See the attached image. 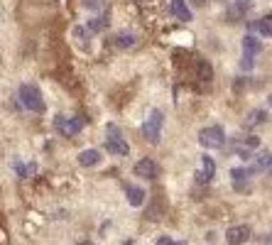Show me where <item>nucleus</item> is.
<instances>
[{"label":"nucleus","instance_id":"423d86ee","mask_svg":"<svg viewBox=\"0 0 272 245\" xmlns=\"http://www.w3.org/2000/svg\"><path fill=\"white\" fill-rule=\"evenodd\" d=\"M133 174H135V177H140V179H148V181H155V179L162 174V169H159V165L152 159V157H142L140 162H135Z\"/></svg>","mask_w":272,"mask_h":245},{"label":"nucleus","instance_id":"c756f323","mask_svg":"<svg viewBox=\"0 0 272 245\" xmlns=\"http://www.w3.org/2000/svg\"><path fill=\"white\" fill-rule=\"evenodd\" d=\"M267 100H270V106H272V93H270V98H267Z\"/></svg>","mask_w":272,"mask_h":245},{"label":"nucleus","instance_id":"7c9ffc66","mask_svg":"<svg viewBox=\"0 0 272 245\" xmlns=\"http://www.w3.org/2000/svg\"><path fill=\"white\" fill-rule=\"evenodd\" d=\"M270 174H272V172H270Z\"/></svg>","mask_w":272,"mask_h":245},{"label":"nucleus","instance_id":"4be33fe9","mask_svg":"<svg viewBox=\"0 0 272 245\" xmlns=\"http://www.w3.org/2000/svg\"><path fill=\"white\" fill-rule=\"evenodd\" d=\"M253 174H255L253 167H233L231 169V179H233V181H250Z\"/></svg>","mask_w":272,"mask_h":245},{"label":"nucleus","instance_id":"0eeeda50","mask_svg":"<svg viewBox=\"0 0 272 245\" xmlns=\"http://www.w3.org/2000/svg\"><path fill=\"white\" fill-rule=\"evenodd\" d=\"M103 150H106L108 155H113V157H128L130 155V145H128V140H125L123 135H108L106 142H103Z\"/></svg>","mask_w":272,"mask_h":245},{"label":"nucleus","instance_id":"2eb2a0df","mask_svg":"<svg viewBox=\"0 0 272 245\" xmlns=\"http://www.w3.org/2000/svg\"><path fill=\"white\" fill-rule=\"evenodd\" d=\"M240 47H243V52L245 54H260L262 52V39L258 37V34H253V32H248L243 39H240Z\"/></svg>","mask_w":272,"mask_h":245},{"label":"nucleus","instance_id":"5701e85b","mask_svg":"<svg viewBox=\"0 0 272 245\" xmlns=\"http://www.w3.org/2000/svg\"><path fill=\"white\" fill-rule=\"evenodd\" d=\"M253 69H255V54H245V52H243V56H240V71L248 74Z\"/></svg>","mask_w":272,"mask_h":245},{"label":"nucleus","instance_id":"ddd939ff","mask_svg":"<svg viewBox=\"0 0 272 245\" xmlns=\"http://www.w3.org/2000/svg\"><path fill=\"white\" fill-rule=\"evenodd\" d=\"M101 150H93V147H89V150H81L79 152V165L81 167H98L101 165Z\"/></svg>","mask_w":272,"mask_h":245},{"label":"nucleus","instance_id":"9d476101","mask_svg":"<svg viewBox=\"0 0 272 245\" xmlns=\"http://www.w3.org/2000/svg\"><path fill=\"white\" fill-rule=\"evenodd\" d=\"M170 12L179 20V23H192V8L186 0H172L170 3Z\"/></svg>","mask_w":272,"mask_h":245},{"label":"nucleus","instance_id":"a211bd4d","mask_svg":"<svg viewBox=\"0 0 272 245\" xmlns=\"http://www.w3.org/2000/svg\"><path fill=\"white\" fill-rule=\"evenodd\" d=\"M108 15H96V17H91L89 23H86V27H89V32L91 34H101L106 27H108Z\"/></svg>","mask_w":272,"mask_h":245},{"label":"nucleus","instance_id":"f03ea898","mask_svg":"<svg viewBox=\"0 0 272 245\" xmlns=\"http://www.w3.org/2000/svg\"><path fill=\"white\" fill-rule=\"evenodd\" d=\"M162 128H164V113L159 111V108H152V111L148 113L145 122H142V137L148 140L150 145H159Z\"/></svg>","mask_w":272,"mask_h":245},{"label":"nucleus","instance_id":"f8f14e48","mask_svg":"<svg viewBox=\"0 0 272 245\" xmlns=\"http://www.w3.org/2000/svg\"><path fill=\"white\" fill-rule=\"evenodd\" d=\"M125 196H128V203L135 206V209H140V206L145 203V199H148L145 189H142V187H135V184H128V187H125Z\"/></svg>","mask_w":272,"mask_h":245},{"label":"nucleus","instance_id":"c85d7f7f","mask_svg":"<svg viewBox=\"0 0 272 245\" xmlns=\"http://www.w3.org/2000/svg\"><path fill=\"white\" fill-rule=\"evenodd\" d=\"M267 243H270V245H272V233H270V238H267Z\"/></svg>","mask_w":272,"mask_h":245},{"label":"nucleus","instance_id":"412c9836","mask_svg":"<svg viewBox=\"0 0 272 245\" xmlns=\"http://www.w3.org/2000/svg\"><path fill=\"white\" fill-rule=\"evenodd\" d=\"M211 76H214V67H211L206 59H196V78L211 81Z\"/></svg>","mask_w":272,"mask_h":245},{"label":"nucleus","instance_id":"aec40b11","mask_svg":"<svg viewBox=\"0 0 272 245\" xmlns=\"http://www.w3.org/2000/svg\"><path fill=\"white\" fill-rule=\"evenodd\" d=\"M12 169H15V174H17L20 179H27L37 172V165H34V162L25 165V162H20V159H15V162H12Z\"/></svg>","mask_w":272,"mask_h":245},{"label":"nucleus","instance_id":"f3484780","mask_svg":"<svg viewBox=\"0 0 272 245\" xmlns=\"http://www.w3.org/2000/svg\"><path fill=\"white\" fill-rule=\"evenodd\" d=\"M74 39H76V45L81 47V49H83V52H89L91 49V32H89V27H74Z\"/></svg>","mask_w":272,"mask_h":245},{"label":"nucleus","instance_id":"6e6552de","mask_svg":"<svg viewBox=\"0 0 272 245\" xmlns=\"http://www.w3.org/2000/svg\"><path fill=\"white\" fill-rule=\"evenodd\" d=\"M250 235H253V231H250V226H245V223L231 226L226 231V243L228 245H245L250 240Z\"/></svg>","mask_w":272,"mask_h":245},{"label":"nucleus","instance_id":"dca6fc26","mask_svg":"<svg viewBox=\"0 0 272 245\" xmlns=\"http://www.w3.org/2000/svg\"><path fill=\"white\" fill-rule=\"evenodd\" d=\"M250 30H255L260 37H272V15H262L258 20H253Z\"/></svg>","mask_w":272,"mask_h":245},{"label":"nucleus","instance_id":"a878e982","mask_svg":"<svg viewBox=\"0 0 272 245\" xmlns=\"http://www.w3.org/2000/svg\"><path fill=\"white\" fill-rule=\"evenodd\" d=\"M233 189H236V191H248L250 181H233Z\"/></svg>","mask_w":272,"mask_h":245},{"label":"nucleus","instance_id":"cd10ccee","mask_svg":"<svg viewBox=\"0 0 272 245\" xmlns=\"http://www.w3.org/2000/svg\"><path fill=\"white\" fill-rule=\"evenodd\" d=\"M79 245H93V243H91V240H81Z\"/></svg>","mask_w":272,"mask_h":245},{"label":"nucleus","instance_id":"6ab92c4d","mask_svg":"<svg viewBox=\"0 0 272 245\" xmlns=\"http://www.w3.org/2000/svg\"><path fill=\"white\" fill-rule=\"evenodd\" d=\"M113 47H118V49H133V47H135V34L118 32L113 37Z\"/></svg>","mask_w":272,"mask_h":245},{"label":"nucleus","instance_id":"bb28decb","mask_svg":"<svg viewBox=\"0 0 272 245\" xmlns=\"http://www.w3.org/2000/svg\"><path fill=\"white\" fill-rule=\"evenodd\" d=\"M189 3H192L194 8H204V5L208 3V0H189Z\"/></svg>","mask_w":272,"mask_h":245},{"label":"nucleus","instance_id":"393cba45","mask_svg":"<svg viewBox=\"0 0 272 245\" xmlns=\"http://www.w3.org/2000/svg\"><path fill=\"white\" fill-rule=\"evenodd\" d=\"M155 245H177V243L172 240V235H159L157 243H155Z\"/></svg>","mask_w":272,"mask_h":245},{"label":"nucleus","instance_id":"39448f33","mask_svg":"<svg viewBox=\"0 0 272 245\" xmlns=\"http://www.w3.org/2000/svg\"><path fill=\"white\" fill-rule=\"evenodd\" d=\"M54 128H57V133L61 135V137H76V135H81V130H83V118H79V115H71V118L57 115V118H54Z\"/></svg>","mask_w":272,"mask_h":245},{"label":"nucleus","instance_id":"b1692460","mask_svg":"<svg viewBox=\"0 0 272 245\" xmlns=\"http://www.w3.org/2000/svg\"><path fill=\"white\" fill-rule=\"evenodd\" d=\"M83 8L91 12H98L106 8V0H83Z\"/></svg>","mask_w":272,"mask_h":245},{"label":"nucleus","instance_id":"20e7f679","mask_svg":"<svg viewBox=\"0 0 272 245\" xmlns=\"http://www.w3.org/2000/svg\"><path fill=\"white\" fill-rule=\"evenodd\" d=\"M199 145L204 150H223L226 147V133L221 125H208L199 130Z\"/></svg>","mask_w":272,"mask_h":245},{"label":"nucleus","instance_id":"9b49d317","mask_svg":"<svg viewBox=\"0 0 272 245\" xmlns=\"http://www.w3.org/2000/svg\"><path fill=\"white\" fill-rule=\"evenodd\" d=\"M250 167H253L255 174H258V172H265V169L272 172V150H260L258 155L253 157V165H250Z\"/></svg>","mask_w":272,"mask_h":245},{"label":"nucleus","instance_id":"7ed1b4c3","mask_svg":"<svg viewBox=\"0 0 272 245\" xmlns=\"http://www.w3.org/2000/svg\"><path fill=\"white\" fill-rule=\"evenodd\" d=\"M260 147V137L258 135H245V137H233L231 140V152L236 157H240L243 162H250L253 159V152Z\"/></svg>","mask_w":272,"mask_h":245},{"label":"nucleus","instance_id":"4468645a","mask_svg":"<svg viewBox=\"0 0 272 245\" xmlns=\"http://www.w3.org/2000/svg\"><path fill=\"white\" fill-rule=\"evenodd\" d=\"M267 120H270V115H267V111H265V108H253V111L245 115V128H248V130H253V128H260V125H265Z\"/></svg>","mask_w":272,"mask_h":245},{"label":"nucleus","instance_id":"1a4fd4ad","mask_svg":"<svg viewBox=\"0 0 272 245\" xmlns=\"http://www.w3.org/2000/svg\"><path fill=\"white\" fill-rule=\"evenodd\" d=\"M214 174H216V162L208 155H204L201 157V169L194 174V177H196V184H208V181L214 179Z\"/></svg>","mask_w":272,"mask_h":245},{"label":"nucleus","instance_id":"f257e3e1","mask_svg":"<svg viewBox=\"0 0 272 245\" xmlns=\"http://www.w3.org/2000/svg\"><path fill=\"white\" fill-rule=\"evenodd\" d=\"M17 100H20V106H23L25 111H30V113H45V108H47L45 96H42V91H39L37 84H20Z\"/></svg>","mask_w":272,"mask_h":245}]
</instances>
